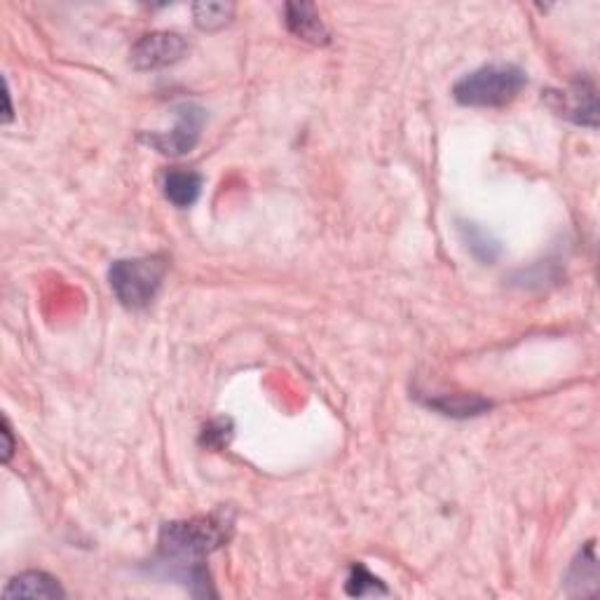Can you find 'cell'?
Listing matches in <instances>:
<instances>
[{"label": "cell", "mask_w": 600, "mask_h": 600, "mask_svg": "<svg viewBox=\"0 0 600 600\" xmlns=\"http://www.w3.org/2000/svg\"><path fill=\"white\" fill-rule=\"evenodd\" d=\"M547 104L554 108L556 115L568 118L575 125H584L596 129L598 127V99H596V87L591 83H577L570 90L554 92L549 90L544 94Z\"/></svg>", "instance_id": "8992f818"}, {"label": "cell", "mask_w": 600, "mask_h": 600, "mask_svg": "<svg viewBox=\"0 0 600 600\" xmlns=\"http://www.w3.org/2000/svg\"><path fill=\"white\" fill-rule=\"evenodd\" d=\"M528 85L525 71L511 64H490L467 73L453 85V97L469 108L509 106Z\"/></svg>", "instance_id": "7a4b0ae2"}, {"label": "cell", "mask_w": 600, "mask_h": 600, "mask_svg": "<svg viewBox=\"0 0 600 600\" xmlns=\"http://www.w3.org/2000/svg\"><path fill=\"white\" fill-rule=\"evenodd\" d=\"M3 441H5V446H3V462L5 465H8V462L12 460V453H15V439H12V429H10V422H8V418H3Z\"/></svg>", "instance_id": "2e32d148"}, {"label": "cell", "mask_w": 600, "mask_h": 600, "mask_svg": "<svg viewBox=\"0 0 600 600\" xmlns=\"http://www.w3.org/2000/svg\"><path fill=\"white\" fill-rule=\"evenodd\" d=\"M425 404L443 415H450V418H474V415L486 413L493 406L488 399L476 397V394H469V397L467 394H450V397L427 399Z\"/></svg>", "instance_id": "8fae6325"}, {"label": "cell", "mask_w": 600, "mask_h": 600, "mask_svg": "<svg viewBox=\"0 0 600 600\" xmlns=\"http://www.w3.org/2000/svg\"><path fill=\"white\" fill-rule=\"evenodd\" d=\"M568 593L570 596H591L598 589V558L593 542L586 544L584 551H579L575 563L568 570Z\"/></svg>", "instance_id": "9c48e42d"}, {"label": "cell", "mask_w": 600, "mask_h": 600, "mask_svg": "<svg viewBox=\"0 0 600 600\" xmlns=\"http://www.w3.org/2000/svg\"><path fill=\"white\" fill-rule=\"evenodd\" d=\"M284 15H286V19H284L286 29H289L296 38L305 40V43H312V45H329L331 43V33L324 26L315 5L286 3Z\"/></svg>", "instance_id": "52a82bcc"}, {"label": "cell", "mask_w": 600, "mask_h": 600, "mask_svg": "<svg viewBox=\"0 0 600 600\" xmlns=\"http://www.w3.org/2000/svg\"><path fill=\"white\" fill-rule=\"evenodd\" d=\"M235 15L233 3H197L193 5L195 24L202 31H218L225 24H230V19Z\"/></svg>", "instance_id": "5bb4252c"}, {"label": "cell", "mask_w": 600, "mask_h": 600, "mask_svg": "<svg viewBox=\"0 0 600 600\" xmlns=\"http://www.w3.org/2000/svg\"><path fill=\"white\" fill-rule=\"evenodd\" d=\"M462 237H465L467 247L472 254L483 263H495L500 258V242L488 233L486 228L476 223H462Z\"/></svg>", "instance_id": "7c38bea8"}, {"label": "cell", "mask_w": 600, "mask_h": 600, "mask_svg": "<svg viewBox=\"0 0 600 600\" xmlns=\"http://www.w3.org/2000/svg\"><path fill=\"white\" fill-rule=\"evenodd\" d=\"M204 179L202 174L190 172V169H174L165 176V183H162V190H165V197L174 207L186 209L193 207V204L200 200Z\"/></svg>", "instance_id": "30bf717a"}, {"label": "cell", "mask_w": 600, "mask_h": 600, "mask_svg": "<svg viewBox=\"0 0 600 600\" xmlns=\"http://www.w3.org/2000/svg\"><path fill=\"white\" fill-rule=\"evenodd\" d=\"M230 530L233 518L225 511L162 525L158 556L150 563V572L169 582H179L190 596L214 598L207 558L228 542Z\"/></svg>", "instance_id": "6da1fadb"}, {"label": "cell", "mask_w": 600, "mask_h": 600, "mask_svg": "<svg viewBox=\"0 0 600 600\" xmlns=\"http://www.w3.org/2000/svg\"><path fill=\"white\" fill-rule=\"evenodd\" d=\"M188 40L174 31H155L132 47V66L139 71L172 66L188 54Z\"/></svg>", "instance_id": "5b68a950"}, {"label": "cell", "mask_w": 600, "mask_h": 600, "mask_svg": "<svg viewBox=\"0 0 600 600\" xmlns=\"http://www.w3.org/2000/svg\"><path fill=\"white\" fill-rule=\"evenodd\" d=\"M3 122H5V125H8V122H12V99H10V87H8V83H5V118H3Z\"/></svg>", "instance_id": "e0dca14e"}, {"label": "cell", "mask_w": 600, "mask_h": 600, "mask_svg": "<svg viewBox=\"0 0 600 600\" xmlns=\"http://www.w3.org/2000/svg\"><path fill=\"white\" fill-rule=\"evenodd\" d=\"M165 272L162 258H122L108 270V284L125 308L143 310L158 296Z\"/></svg>", "instance_id": "3957f363"}, {"label": "cell", "mask_w": 600, "mask_h": 600, "mask_svg": "<svg viewBox=\"0 0 600 600\" xmlns=\"http://www.w3.org/2000/svg\"><path fill=\"white\" fill-rule=\"evenodd\" d=\"M345 591L347 596H357V598L387 596V593H390V589H387L378 577L371 575V572H368L361 563H354L350 568V575H347V582H345Z\"/></svg>", "instance_id": "4fadbf2b"}, {"label": "cell", "mask_w": 600, "mask_h": 600, "mask_svg": "<svg viewBox=\"0 0 600 600\" xmlns=\"http://www.w3.org/2000/svg\"><path fill=\"white\" fill-rule=\"evenodd\" d=\"M230 429H233L230 420H214L211 425L204 427L202 443H207L209 448H221L230 439Z\"/></svg>", "instance_id": "9a60e30c"}, {"label": "cell", "mask_w": 600, "mask_h": 600, "mask_svg": "<svg viewBox=\"0 0 600 600\" xmlns=\"http://www.w3.org/2000/svg\"><path fill=\"white\" fill-rule=\"evenodd\" d=\"M207 122V111L197 104H181L176 108V125L167 134H148V146H153L162 155L181 158L188 155L200 143L202 127Z\"/></svg>", "instance_id": "277c9868"}, {"label": "cell", "mask_w": 600, "mask_h": 600, "mask_svg": "<svg viewBox=\"0 0 600 600\" xmlns=\"http://www.w3.org/2000/svg\"><path fill=\"white\" fill-rule=\"evenodd\" d=\"M5 598H64L66 591L52 575L40 570H26L12 577L3 589Z\"/></svg>", "instance_id": "ba28073f"}]
</instances>
